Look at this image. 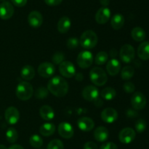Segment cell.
I'll return each mask as SVG.
<instances>
[{
	"mask_svg": "<svg viewBox=\"0 0 149 149\" xmlns=\"http://www.w3.org/2000/svg\"><path fill=\"white\" fill-rule=\"evenodd\" d=\"M49 92L57 97L65 96L68 91V84L66 80L61 76H55L47 83Z\"/></svg>",
	"mask_w": 149,
	"mask_h": 149,
	"instance_id": "obj_1",
	"label": "cell"
},
{
	"mask_svg": "<svg viewBox=\"0 0 149 149\" xmlns=\"http://www.w3.org/2000/svg\"><path fill=\"white\" fill-rule=\"evenodd\" d=\"M15 93L17 97L20 100H29L33 94V86L30 83L27 81L20 82L16 88Z\"/></svg>",
	"mask_w": 149,
	"mask_h": 149,
	"instance_id": "obj_2",
	"label": "cell"
},
{
	"mask_svg": "<svg viewBox=\"0 0 149 149\" xmlns=\"http://www.w3.org/2000/svg\"><path fill=\"white\" fill-rule=\"evenodd\" d=\"M98 42V37L95 32L87 30L83 32L79 39V43L85 49H92L95 48Z\"/></svg>",
	"mask_w": 149,
	"mask_h": 149,
	"instance_id": "obj_3",
	"label": "cell"
},
{
	"mask_svg": "<svg viewBox=\"0 0 149 149\" xmlns=\"http://www.w3.org/2000/svg\"><path fill=\"white\" fill-rule=\"evenodd\" d=\"M90 78L94 85L102 86L107 83L108 76L103 69L95 67L90 70Z\"/></svg>",
	"mask_w": 149,
	"mask_h": 149,
	"instance_id": "obj_4",
	"label": "cell"
},
{
	"mask_svg": "<svg viewBox=\"0 0 149 149\" xmlns=\"http://www.w3.org/2000/svg\"><path fill=\"white\" fill-rule=\"evenodd\" d=\"M77 64L81 69H87L93 64V55L90 51H82L78 54Z\"/></svg>",
	"mask_w": 149,
	"mask_h": 149,
	"instance_id": "obj_5",
	"label": "cell"
},
{
	"mask_svg": "<svg viewBox=\"0 0 149 149\" xmlns=\"http://www.w3.org/2000/svg\"><path fill=\"white\" fill-rule=\"evenodd\" d=\"M135 49L130 44H125L121 48L119 51V57L122 61L129 64L135 58Z\"/></svg>",
	"mask_w": 149,
	"mask_h": 149,
	"instance_id": "obj_6",
	"label": "cell"
},
{
	"mask_svg": "<svg viewBox=\"0 0 149 149\" xmlns=\"http://www.w3.org/2000/svg\"><path fill=\"white\" fill-rule=\"evenodd\" d=\"M131 105L135 110H141L146 105V98L141 92H135L131 98Z\"/></svg>",
	"mask_w": 149,
	"mask_h": 149,
	"instance_id": "obj_7",
	"label": "cell"
},
{
	"mask_svg": "<svg viewBox=\"0 0 149 149\" xmlns=\"http://www.w3.org/2000/svg\"><path fill=\"white\" fill-rule=\"evenodd\" d=\"M59 72L63 77L71 78L76 74L75 66L71 61H64L60 64Z\"/></svg>",
	"mask_w": 149,
	"mask_h": 149,
	"instance_id": "obj_8",
	"label": "cell"
},
{
	"mask_svg": "<svg viewBox=\"0 0 149 149\" xmlns=\"http://www.w3.org/2000/svg\"><path fill=\"white\" fill-rule=\"evenodd\" d=\"M55 67L52 63L48 62H43L41 64H39L38 67V73L40 76L45 78H48L50 77L55 74Z\"/></svg>",
	"mask_w": 149,
	"mask_h": 149,
	"instance_id": "obj_9",
	"label": "cell"
},
{
	"mask_svg": "<svg viewBox=\"0 0 149 149\" xmlns=\"http://www.w3.org/2000/svg\"><path fill=\"white\" fill-rule=\"evenodd\" d=\"M135 136L136 133L135 130L130 127H127L120 131L119 134V140L124 144H129L135 140Z\"/></svg>",
	"mask_w": 149,
	"mask_h": 149,
	"instance_id": "obj_10",
	"label": "cell"
},
{
	"mask_svg": "<svg viewBox=\"0 0 149 149\" xmlns=\"http://www.w3.org/2000/svg\"><path fill=\"white\" fill-rule=\"evenodd\" d=\"M14 14V7L10 1H4L0 4V18L8 20Z\"/></svg>",
	"mask_w": 149,
	"mask_h": 149,
	"instance_id": "obj_11",
	"label": "cell"
},
{
	"mask_svg": "<svg viewBox=\"0 0 149 149\" xmlns=\"http://www.w3.org/2000/svg\"><path fill=\"white\" fill-rule=\"evenodd\" d=\"M4 117L5 120L9 124H17V121L20 119V112L15 107H9L7 108L4 112Z\"/></svg>",
	"mask_w": 149,
	"mask_h": 149,
	"instance_id": "obj_12",
	"label": "cell"
},
{
	"mask_svg": "<svg viewBox=\"0 0 149 149\" xmlns=\"http://www.w3.org/2000/svg\"><path fill=\"white\" fill-rule=\"evenodd\" d=\"M28 22L33 29H38L43 23V16L39 11L33 10L29 13L28 16Z\"/></svg>",
	"mask_w": 149,
	"mask_h": 149,
	"instance_id": "obj_13",
	"label": "cell"
},
{
	"mask_svg": "<svg viewBox=\"0 0 149 149\" xmlns=\"http://www.w3.org/2000/svg\"><path fill=\"white\" fill-rule=\"evenodd\" d=\"M82 96L84 99L89 102H94L99 96L98 89L94 86H86L82 91Z\"/></svg>",
	"mask_w": 149,
	"mask_h": 149,
	"instance_id": "obj_14",
	"label": "cell"
},
{
	"mask_svg": "<svg viewBox=\"0 0 149 149\" xmlns=\"http://www.w3.org/2000/svg\"><path fill=\"white\" fill-rule=\"evenodd\" d=\"M58 133L65 139H70L74 136V130L71 124L68 122H62L59 124L58 128Z\"/></svg>",
	"mask_w": 149,
	"mask_h": 149,
	"instance_id": "obj_15",
	"label": "cell"
},
{
	"mask_svg": "<svg viewBox=\"0 0 149 149\" xmlns=\"http://www.w3.org/2000/svg\"><path fill=\"white\" fill-rule=\"evenodd\" d=\"M101 119L107 124H112L116 121L118 118V112L112 108H107L101 112Z\"/></svg>",
	"mask_w": 149,
	"mask_h": 149,
	"instance_id": "obj_16",
	"label": "cell"
},
{
	"mask_svg": "<svg viewBox=\"0 0 149 149\" xmlns=\"http://www.w3.org/2000/svg\"><path fill=\"white\" fill-rule=\"evenodd\" d=\"M111 18V10L107 7H100L95 14V20L99 24H105Z\"/></svg>",
	"mask_w": 149,
	"mask_h": 149,
	"instance_id": "obj_17",
	"label": "cell"
},
{
	"mask_svg": "<svg viewBox=\"0 0 149 149\" xmlns=\"http://www.w3.org/2000/svg\"><path fill=\"white\" fill-rule=\"evenodd\" d=\"M78 127L83 131H90L94 128L95 123L92 118L89 117H81L77 121Z\"/></svg>",
	"mask_w": 149,
	"mask_h": 149,
	"instance_id": "obj_18",
	"label": "cell"
},
{
	"mask_svg": "<svg viewBox=\"0 0 149 149\" xmlns=\"http://www.w3.org/2000/svg\"><path fill=\"white\" fill-rule=\"evenodd\" d=\"M107 72L111 76H116L121 70V64L116 58H111L106 65Z\"/></svg>",
	"mask_w": 149,
	"mask_h": 149,
	"instance_id": "obj_19",
	"label": "cell"
},
{
	"mask_svg": "<svg viewBox=\"0 0 149 149\" xmlns=\"http://www.w3.org/2000/svg\"><path fill=\"white\" fill-rule=\"evenodd\" d=\"M109 137V131L107 128L104 127H98L94 131V137L97 141L105 142Z\"/></svg>",
	"mask_w": 149,
	"mask_h": 149,
	"instance_id": "obj_20",
	"label": "cell"
},
{
	"mask_svg": "<svg viewBox=\"0 0 149 149\" xmlns=\"http://www.w3.org/2000/svg\"><path fill=\"white\" fill-rule=\"evenodd\" d=\"M39 114L40 116L47 121H51L55 117L54 110L49 105H43L39 109Z\"/></svg>",
	"mask_w": 149,
	"mask_h": 149,
	"instance_id": "obj_21",
	"label": "cell"
},
{
	"mask_svg": "<svg viewBox=\"0 0 149 149\" xmlns=\"http://www.w3.org/2000/svg\"><path fill=\"white\" fill-rule=\"evenodd\" d=\"M138 56L141 59L146 61L149 59V42L144 41L141 42L138 48Z\"/></svg>",
	"mask_w": 149,
	"mask_h": 149,
	"instance_id": "obj_22",
	"label": "cell"
},
{
	"mask_svg": "<svg viewBox=\"0 0 149 149\" xmlns=\"http://www.w3.org/2000/svg\"><path fill=\"white\" fill-rule=\"evenodd\" d=\"M71 26V21L67 16H63L58 23V30L60 33L65 34L69 31Z\"/></svg>",
	"mask_w": 149,
	"mask_h": 149,
	"instance_id": "obj_23",
	"label": "cell"
},
{
	"mask_svg": "<svg viewBox=\"0 0 149 149\" xmlns=\"http://www.w3.org/2000/svg\"><path fill=\"white\" fill-rule=\"evenodd\" d=\"M125 18L122 14H117L114 15L112 17L111 20V25L112 28L115 30H119L123 27L124 24H125Z\"/></svg>",
	"mask_w": 149,
	"mask_h": 149,
	"instance_id": "obj_24",
	"label": "cell"
},
{
	"mask_svg": "<svg viewBox=\"0 0 149 149\" xmlns=\"http://www.w3.org/2000/svg\"><path fill=\"white\" fill-rule=\"evenodd\" d=\"M55 126L52 123H45L42 124L39 128V132L45 137H49L55 133Z\"/></svg>",
	"mask_w": 149,
	"mask_h": 149,
	"instance_id": "obj_25",
	"label": "cell"
},
{
	"mask_svg": "<svg viewBox=\"0 0 149 149\" xmlns=\"http://www.w3.org/2000/svg\"><path fill=\"white\" fill-rule=\"evenodd\" d=\"M20 76L26 80H31L34 77L35 70L32 66L26 65L20 70Z\"/></svg>",
	"mask_w": 149,
	"mask_h": 149,
	"instance_id": "obj_26",
	"label": "cell"
},
{
	"mask_svg": "<svg viewBox=\"0 0 149 149\" xmlns=\"http://www.w3.org/2000/svg\"><path fill=\"white\" fill-rule=\"evenodd\" d=\"M131 36L132 39L136 42H143L146 38V32L141 27L137 26L133 28L131 32Z\"/></svg>",
	"mask_w": 149,
	"mask_h": 149,
	"instance_id": "obj_27",
	"label": "cell"
},
{
	"mask_svg": "<svg viewBox=\"0 0 149 149\" xmlns=\"http://www.w3.org/2000/svg\"><path fill=\"white\" fill-rule=\"evenodd\" d=\"M116 95V90L112 87H106L101 91V96L106 100H112Z\"/></svg>",
	"mask_w": 149,
	"mask_h": 149,
	"instance_id": "obj_28",
	"label": "cell"
},
{
	"mask_svg": "<svg viewBox=\"0 0 149 149\" xmlns=\"http://www.w3.org/2000/svg\"><path fill=\"white\" fill-rule=\"evenodd\" d=\"M135 74V70L132 66H127L122 69L121 72V77L123 80H128L132 78Z\"/></svg>",
	"mask_w": 149,
	"mask_h": 149,
	"instance_id": "obj_29",
	"label": "cell"
},
{
	"mask_svg": "<svg viewBox=\"0 0 149 149\" xmlns=\"http://www.w3.org/2000/svg\"><path fill=\"white\" fill-rule=\"evenodd\" d=\"M18 138L17 130L13 127H10L6 131V139L10 143H14Z\"/></svg>",
	"mask_w": 149,
	"mask_h": 149,
	"instance_id": "obj_30",
	"label": "cell"
},
{
	"mask_svg": "<svg viewBox=\"0 0 149 149\" xmlns=\"http://www.w3.org/2000/svg\"><path fill=\"white\" fill-rule=\"evenodd\" d=\"M109 59V54L106 51H100L95 58V62L97 65H103Z\"/></svg>",
	"mask_w": 149,
	"mask_h": 149,
	"instance_id": "obj_31",
	"label": "cell"
},
{
	"mask_svg": "<svg viewBox=\"0 0 149 149\" xmlns=\"http://www.w3.org/2000/svg\"><path fill=\"white\" fill-rule=\"evenodd\" d=\"M29 143L31 145L36 148H39L43 145V140L42 137L38 134H33L29 139Z\"/></svg>",
	"mask_w": 149,
	"mask_h": 149,
	"instance_id": "obj_32",
	"label": "cell"
},
{
	"mask_svg": "<svg viewBox=\"0 0 149 149\" xmlns=\"http://www.w3.org/2000/svg\"><path fill=\"white\" fill-rule=\"evenodd\" d=\"M47 149H64L63 143L61 140L55 139L49 142V144L47 145Z\"/></svg>",
	"mask_w": 149,
	"mask_h": 149,
	"instance_id": "obj_33",
	"label": "cell"
},
{
	"mask_svg": "<svg viewBox=\"0 0 149 149\" xmlns=\"http://www.w3.org/2000/svg\"><path fill=\"white\" fill-rule=\"evenodd\" d=\"M48 93H49L48 89L43 87V86H41V87L38 88L37 90L35 92V96L37 99H43L48 96Z\"/></svg>",
	"mask_w": 149,
	"mask_h": 149,
	"instance_id": "obj_34",
	"label": "cell"
},
{
	"mask_svg": "<svg viewBox=\"0 0 149 149\" xmlns=\"http://www.w3.org/2000/svg\"><path fill=\"white\" fill-rule=\"evenodd\" d=\"M146 122L143 118H140L135 123V129H136L137 132L138 133H143L146 129Z\"/></svg>",
	"mask_w": 149,
	"mask_h": 149,
	"instance_id": "obj_35",
	"label": "cell"
},
{
	"mask_svg": "<svg viewBox=\"0 0 149 149\" xmlns=\"http://www.w3.org/2000/svg\"><path fill=\"white\" fill-rule=\"evenodd\" d=\"M64 59H65V55L63 53L60 52V51L55 53L52 57V62L55 64H60L63 61H64Z\"/></svg>",
	"mask_w": 149,
	"mask_h": 149,
	"instance_id": "obj_36",
	"label": "cell"
},
{
	"mask_svg": "<svg viewBox=\"0 0 149 149\" xmlns=\"http://www.w3.org/2000/svg\"><path fill=\"white\" fill-rule=\"evenodd\" d=\"M67 47H68L69 49L74 50L76 49L77 48H78V46L79 45V39L77 37H70L69 39H68L67 40Z\"/></svg>",
	"mask_w": 149,
	"mask_h": 149,
	"instance_id": "obj_37",
	"label": "cell"
},
{
	"mask_svg": "<svg viewBox=\"0 0 149 149\" xmlns=\"http://www.w3.org/2000/svg\"><path fill=\"white\" fill-rule=\"evenodd\" d=\"M123 89H124V91H125L126 93H133V92L135 91V86L133 83H132V82L130 81H127L124 84Z\"/></svg>",
	"mask_w": 149,
	"mask_h": 149,
	"instance_id": "obj_38",
	"label": "cell"
},
{
	"mask_svg": "<svg viewBox=\"0 0 149 149\" xmlns=\"http://www.w3.org/2000/svg\"><path fill=\"white\" fill-rule=\"evenodd\" d=\"M100 149H118L117 145L112 142H108L100 146Z\"/></svg>",
	"mask_w": 149,
	"mask_h": 149,
	"instance_id": "obj_39",
	"label": "cell"
},
{
	"mask_svg": "<svg viewBox=\"0 0 149 149\" xmlns=\"http://www.w3.org/2000/svg\"><path fill=\"white\" fill-rule=\"evenodd\" d=\"M12 3L17 7H24L27 4L28 0H11Z\"/></svg>",
	"mask_w": 149,
	"mask_h": 149,
	"instance_id": "obj_40",
	"label": "cell"
},
{
	"mask_svg": "<svg viewBox=\"0 0 149 149\" xmlns=\"http://www.w3.org/2000/svg\"><path fill=\"white\" fill-rule=\"evenodd\" d=\"M84 149H98V147L96 143L89 141L84 145Z\"/></svg>",
	"mask_w": 149,
	"mask_h": 149,
	"instance_id": "obj_41",
	"label": "cell"
},
{
	"mask_svg": "<svg viewBox=\"0 0 149 149\" xmlns=\"http://www.w3.org/2000/svg\"><path fill=\"white\" fill-rule=\"evenodd\" d=\"M48 6H57L61 4L63 0H44Z\"/></svg>",
	"mask_w": 149,
	"mask_h": 149,
	"instance_id": "obj_42",
	"label": "cell"
},
{
	"mask_svg": "<svg viewBox=\"0 0 149 149\" xmlns=\"http://www.w3.org/2000/svg\"><path fill=\"white\" fill-rule=\"evenodd\" d=\"M127 115L129 118H135L138 116V112L135 111V109H128V110L127 111Z\"/></svg>",
	"mask_w": 149,
	"mask_h": 149,
	"instance_id": "obj_43",
	"label": "cell"
},
{
	"mask_svg": "<svg viewBox=\"0 0 149 149\" xmlns=\"http://www.w3.org/2000/svg\"><path fill=\"white\" fill-rule=\"evenodd\" d=\"M8 149H24V148H23V146L20 145L14 144V145H12Z\"/></svg>",
	"mask_w": 149,
	"mask_h": 149,
	"instance_id": "obj_44",
	"label": "cell"
},
{
	"mask_svg": "<svg viewBox=\"0 0 149 149\" xmlns=\"http://www.w3.org/2000/svg\"><path fill=\"white\" fill-rule=\"evenodd\" d=\"M100 3L103 7H107L110 4V0H100Z\"/></svg>",
	"mask_w": 149,
	"mask_h": 149,
	"instance_id": "obj_45",
	"label": "cell"
},
{
	"mask_svg": "<svg viewBox=\"0 0 149 149\" xmlns=\"http://www.w3.org/2000/svg\"><path fill=\"white\" fill-rule=\"evenodd\" d=\"M110 55L113 58H114V57L116 56L117 55V52H116V49H112L110 52Z\"/></svg>",
	"mask_w": 149,
	"mask_h": 149,
	"instance_id": "obj_46",
	"label": "cell"
},
{
	"mask_svg": "<svg viewBox=\"0 0 149 149\" xmlns=\"http://www.w3.org/2000/svg\"><path fill=\"white\" fill-rule=\"evenodd\" d=\"M0 149H8L4 145L0 144Z\"/></svg>",
	"mask_w": 149,
	"mask_h": 149,
	"instance_id": "obj_47",
	"label": "cell"
},
{
	"mask_svg": "<svg viewBox=\"0 0 149 149\" xmlns=\"http://www.w3.org/2000/svg\"><path fill=\"white\" fill-rule=\"evenodd\" d=\"M5 0H0V1H1V2H3V1H4Z\"/></svg>",
	"mask_w": 149,
	"mask_h": 149,
	"instance_id": "obj_48",
	"label": "cell"
},
{
	"mask_svg": "<svg viewBox=\"0 0 149 149\" xmlns=\"http://www.w3.org/2000/svg\"><path fill=\"white\" fill-rule=\"evenodd\" d=\"M39 149H40V148H39Z\"/></svg>",
	"mask_w": 149,
	"mask_h": 149,
	"instance_id": "obj_49",
	"label": "cell"
}]
</instances>
